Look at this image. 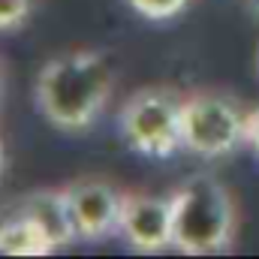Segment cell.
Listing matches in <instances>:
<instances>
[{
    "instance_id": "6da1fadb",
    "label": "cell",
    "mask_w": 259,
    "mask_h": 259,
    "mask_svg": "<svg viewBox=\"0 0 259 259\" xmlns=\"http://www.w3.org/2000/svg\"><path fill=\"white\" fill-rule=\"evenodd\" d=\"M115 69L103 52L72 49L49 58L33 81L36 112L61 133H84L106 112Z\"/></svg>"
},
{
    "instance_id": "7a4b0ae2",
    "label": "cell",
    "mask_w": 259,
    "mask_h": 259,
    "mask_svg": "<svg viewBox=\"0 0 259 259\" xmlns=\"http://www.w3.org/2000/svg\"><path fill=\"white\" fill-rule=\"evenodd\" d=\"M172 235L184 256H217L235 247L238 202L211 172H196L172 190Z\"/></svg>"
},
{
    "instance_id": "3957f363",
    "label": "cell",
    "mask_w": 259,
    "mask_h": 259,
    "mask_svg": "<svg viewBox=\"0 0 259 259\" xmlns=\"http://www.w3.org/2000/svg\"><path fill=\"white\" fill-rule=\"evenodd\" d=\"M184 97L172 84H148L133 91L121 112L118 127L130 148L142 157L169 160L184 148Z\"/></svg>"
},
{
    "instance_id": "277c9868",
    "label": "cell",
    "mask_w": 259,
    "mask_h": 259,
    "mask_svg": "<svg viewBox=\"0 0 259 259\" xmlns=\"http://www.w3.org/2000/svg\"><path fill=\"white\" fill-rule=\"evenodd\" d=\"M250 109L229 91L202 88L184 97V151L220 160L247 145Z\"/></svg>"
},
{
    "instance_id": "5b68a950",
    "label": "cell",
    "mask_w": 259,
    "mask_h": 259,
    "mask_svg": "<svg viewBox=\"0 0 259 259\" xmlns=\"http://www.w3.org/2000/svg\"><path fill=\"white\" fill-rule=\"evenodd\" d=\"M66 205L78 232V241H106L121 229V211L127 190L115 187L109 178L88 175L75 178L64 187Z\"/></svg>"
},
{
    "instance_id": "8992f818",
    "label": "cell",
    "mask_w": 259,
    "mask_h": 259,
    "mask_svg": "<svg viewBox=\"0 0 259 259\" xmlns=\"http://www.w3.org/2000/svg\"><path fill=\"white\" fill-rule=\"evenodd\" d=\"M121 241L136 253H163L175 250L172 235V196H154L127 190L121 211Z\"/></svg>"
},
{
    "instance_id": "52a82bcc",
    "label": "cell",
    "mask_w": 259,
    "mask_h": 259,
    "mask_svg": "<svg viewBox=\"0 0 259 259\" xmlns=\"http://www.w3.org/2000/svg\"><path fill=\"white\" fill-rule=\"evenodd\" d=\"M18 211L30 214L42 229L46 235L52 238V244L61 250V247H69L72 241H78V232H75V223H72V214H69V205H66L64 187L55 190V187H39L33 193L21 196Z\"/></svg>"
},
{
    "instance_id": "ba28073f",
    "label": "cell",
    "mask_w": 259,
    "mask_h": 259,
    "mask_svg": "<svg viewBox=\"0 0 259 259\" xmlns=\"http://www.w3.org/2000/svg\"><path fill=\"white\" fill-rule=\"evenodd\" d=\"M58 247L46 235V229L24 211H12L0 220V253L9 256H49Z\"/></svg>"
},
{
    "instance_id": "9c48e42d",
    "label": "cell",
    "mask_w": 259,
    "mask_h": 259,
    "mask_svg": "<svg viewBox=\"0 0 259 259\" xmlns=\"http://www.w3.org/2000/svg\"><path fill=\"white\" fill-rule=\"evenodd\" d=\"M124 3L145 21H172L193 6V0H124Z\"/></svg>"
},
{
    "instance_id": "30bf717a",
    "label": "cell",
    "mask_w": 259,
    "mask_h": 259,
    "mask_svg": "<svg viewBox=\"0 0 259 259\" xmlns=\"http://www.w3.org/2000/svg\"><path fill=\"white\" fill-rule=\"evenodd\" d=\"M36 6H39V0H0V33L21 30L33 18Z\"/></svg>"
},
{
    "instance_id": "8fae6325",
    "label": "cell",
    "mask_w": 259,
    "mask_h": 259,
    "mask_svg": "<svg viewBox=\"0 0 259 259\" xmlns=\"http://www.w3.org/2000/svg\"><path fill=\"white\" fill-rule=\"evenodd\" d=\"M247 145H250V151L259 157V106L250 109V118H247Z\"/></svg>"
},
{
    "instance_id": "7c38bea8",
    "label": "cell",
    "mask_w": 259,
    "mask_h": 259,
    "mask_svg": "<svg viewBox=\"0 0 259 259\" xmlns=\"http://www.w3.org/2000/svg\"><path fill=\"white\" fill-rule=\"evenodd\" d=\"M3 172H6V151H3V142H0V178H3Z\"/></svg>"
},
{
    "instance_id": "4fadbf2b",
    "label": "cell",
    "mask_w": 259,
    "mask_h": 259,
    "mask_svg": "<svg viewBox=\"0 0 259 259\" xmlns=\"http://www.w3.org/2000/svg\"><path fill=\"white\" fill-rule=\"evenodd\" d=\"M244 6H247V9H250V12L259 18V0H244Z\"/></svg>"
},
{
    "instance_id": "5bb4252c",
    "label": "cell",
    "mask_w": 259,
    "mask_h": 259,
    "mask_svg": "<svg viewBox=\"0 0 259 259\" xmlns=\"http://www.w3.org/2000/svg\"><path fill=\"white\" fill-rule=\"evenodd\" d=\"M0 103H3V69H0Z\"/></svg>"
}]
</instances>
